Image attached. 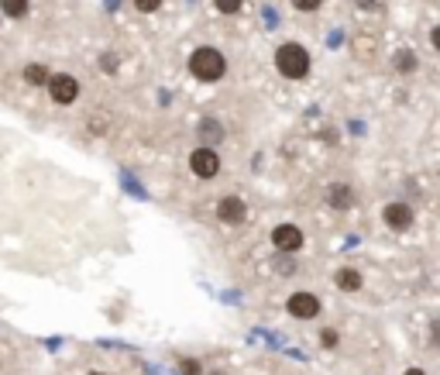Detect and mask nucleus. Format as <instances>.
I'll use <instances>...</instances> for the list:
<instances>
[{
	"label": "nucleus",
	"mask_w": 440,
	"mask_h": 375,
	"mask_svg": "<svg viewBox=\"0 0 440 375\" xmlns=\"http://www.w3.org/2000/svg\"><path fill=\"white\" fill-rule=\"evenodd\" d=\"M189 73L200 83H217L224 80V73H227V59L213 45H200L196 52L189 55Z\"/></svg>",
	"instance_id": "nucleus-1"
},
{
	"label": "nucleus",
	"mask_w": 440,
	"mask_h": 375,
	"mask_svg": "<svg viewBox=\"0 0 440 375\" xmlns=\"http://www.w3.org/2000/svg\"><path fill=\"white\" fill-rule=\"evenodd\" d=\"M310 52L303 49V45H296V42H285L275 49V69H279V76L285 80H307L310 76Z\"/></svg>",
	"instance_id": "nucleus-2"
},
{
	"label": "nucleus",
	"mask_w": 440,
	"mask_h": 375,
	"mask_svg": "<svg viewBox=\"0 0 440 375\" xmlns=\"http://www.w3.org/2000/svg\"><path fill=\"white\" fill-rule=\"evenodd\" d=\"M189 172L196 176V179H213L217 172H220V155H217V148H193L189 152Z\"/></svg>",
	"instance_id": "nucleus-3"
},
{
	"label": "nucleus",
	"mask_w": 440,
	"mask_h": 375,
	"mask_svg": "<svg viewBox=\"0 0 440 375\" xmlns=\"http://www.w3.org/2000/svg\"><path fill=\"white\" fill-rule=\"evenodd\" d=\"M285 310H289V317H296V321H313V317L320 314V296L307 293V290H296V293L285 299Z\"/></svg>",
	"instance_id": "nucleus-4"
},
{
	"label": "nucleus",
	"mask_w": 440,
	"mask_h": 375,
	"mask_svg": "<svg viewBox=\"0 0 440 375\" xmlns=\"http://www.w3.org/2000/svg\"><path fill=\"white\" fill-rule=\"evenodd\" d=\"M49 97H52L55 104H62V107L76 104L79 80L76 76H69V73H52V80H49Z\"/></svg>",
	"instance_id": "nucleus-5"
},
{
	"label": "nucleus",
	"mask_w": 440,
	"mask_h": 375,
	"mask_svg": "<svg viewBox=\"0 0 440 375\" xmlns=\"http://www.w3.org/2000/svg\"><path fill=\"white\" fill-rule=\"evenodd\" d=\"M382 220H386L388 231H410L413 227V207L403 203V200H392V203H386V210H382Z\"/></svg>",
	"instance_id": "nucleus-6"
},
{
	"label": "nucleus",
	"mask_w": 440,
	"mask_h": 375,
	"mask_svg": "<svg viewBox=\"0 0 440 375\" xmlns=\"http://www.w3.org/2000/svg\"><path fill=\"white\" fill-rule=\"evenodd\" d=\"M272 244H275V251H283V255H296V251L303 248V231H299L296 224H279V227L272 231Z\"/></svg>",
	"instance_id": "nucleus-7"
},
{
	"label": "nucleus",
	"mask_w": 440,
	"mask_h": 375,
	"mask_svg": "<svg viewBox=\"0 0 440 375\" xmlns=\"http://www.w3.org/2000/svg\"><path fill=\"white\" fill-rule=\"evenodd\" d=\"M217 217H220V224H244V217H248V203L241 200V196H224L220 203H217Z\"/></svg>",
	"instance_id": "nucleus-8"
},
{
	"label": "nucleus",
	"mask_w": 440,
	"mask_h": 375,
	"mask_svg": "<svg viewBox=\"0 0 440 375\" xmlns=\"http://www.w3.org/2000/svg\"><path fill=\"white\" fill-rule=\"evenodd\" d=\"M327 203H331L334 210H351V207L358 203V196H355V189L347 186V183H331V186H327Z\"/></svg>",
	"instance_id": "nucleus-9"
},
{
	"label": "nucleus",
	"mask_w": 440,
	"mask_h": 375,
	"mask_svg": "<svg viewBox=\"0 0 440 375\" xmlns=\"http://www.w3.org/2000/svg\"><path fill=\"white\" fill-rule=\"evenodd\" d=\"M334 286L340 290V293H358V290L364 286V279H362V272H358V268L344 266V268H337V272H334Z\"/></svg>",
	"instance_id": "nucleus-10"
},
{
	"label": "nucleus",
	"mask_w": 440,
	"mask_h": 375,
	"mask_svg": "<svg viewBox=\"0 0 440 375\" xmlns=\"http://www.w3.org/2000/svg\"><path fill=\"white\" fill-rule=\"evenodd\" d=\"M196 134H200V145H203V148H217V145L224 141V128H220V121H213V117H203Z\"/></svg>",
	"instance_id": "nucleus-11"
},
{
	"label": "nucleus",
	"mask_w": 440,
	"mask_h": 375,
	"mask_svg": "<svg viewBox=\"0 0 440 375\" xmlns=\"http://www.w3.org/2000/svg\"><path fill=\"white\" fill-rule=\"evenodd\" d=\"M25 80L31 83V86H42V83L49 86V80H52V73H49V69H45L42 62H31V66H25Z\"/></svg>",
	"instance_id": "nucleus-12"
},
{
	"label": "nucleus",
	"mask_w": 440,
	"mask_h": 375,
	"mask_svg": "<svg viewBox=\"0 0 440 375\" xmlns=\"http://www.w3.org/2000/svg\"><path fill=\"white\" fill-rule=\"evenodd\" d=\"M0 11H4L7 18L21 21V18L28 14V0H0Z\"/></svg>",
	"instance_id": "nucleus-13"
},
{
	"label": "nucleus",
	"mask_w": 440,
	"mask_h": 375,
	"mask_svg": "<svg viewBox=\"0 0 440 375\" xmlns=\"http://www.w3.org/2000/svg\"><path fill=\"white\" fill-rule=\"evenodd\" d=\"M392 66H396L399 73H413V69H416V55L410 52V49H403V52H396Z\"/></svg>",
	"instance_id": "nucleus-14"
},
{
	"label": "nucleus",
	"mask_w": 440,
	"mask_h": 375,
	"mask_svg": "<svg viewBox=\"0 0 440 375\" xmlns=\"http://www.w3.org/2000/svg\"><path fill=\"white\" fill-rule=\"evenodd\" d=\"M275 272H279V275H292V272H296V262L279 251V255H275Z\"/></svg>",
	"instance_id": "nucleus-15"
},
{
	"label": "nucleus",
	"mask_w": 440,
	"mask_h": 375,
	"mask_svg": "<svg viewBox=\"0 0 440 375\" xmlns=\"http://www.w3.org/2000/svg\"><path fill=\"white\" fill-rule=\"evenodd\" d=\"M179 372L182 375H203V365L196 358H179Z\"/></svg>",
	"instance_id": "nucleus-16"
},
{
	"label": "nucleus",
	"mask_w": 440,
	"mask_h": 375,
	"mask_svg": "<svg viewBox=\"0 0 440 375\" xmlns=\"http://www.w3.org/2000/svg\"><path fill=\"white\" fill-rule=\"evenodd\" d=\"M241 4H244V0H213V7H217L220 14H237Z\"/></svg>",
	"instance_id": "nucleus-17"
},
{
	"label": "nucleus",
	"mask_w": 440,
	"mask_h": 375,
	"mask_svg": "<svg viewBox=\"0 0 440 375\" xmlns=\"http://www.w3.org/2000/svg\"><path fill=\"white\" fill-rule=\"evenodd\" d=\"M134 4V11H141V14H155L158 7H162V0H131Z\"/></svg>",
	"instance_id": "nucleus-18"
},
{
	"label": "nucleus",
	"mask_w": 440,
	"mask_h": 375,
	"mask_svg": "<svg viewBox=\"0 0 440 375\" xmlns=\"http://www.w3.org/2000/svg\"><path fill=\"white\" fill-rule=\"evenodd\" d=\"M320 4H323V0H292V7H296V11H307V14H310V11H316Z\"/></svg>",
	"instance_id": "nucleus-19"
},
{
	"label": "nucleus",
	"mask_w": 440,
	"mask_h": 375,
	"mask_svg": "<svg viewBox=\"0 0 440 375\" xmlns=\"http://www.w3.org/2000/svg\"><path fill=\"white\" fill-rule=\"evenodd\" d=\"M320 341H323V348H337V331L334 327H327V331L320 334Z\"/></svg>",
	"instance_id": "nucleus-20"
},
{
	"label": "nucleus",
	"mask_w": 440,
	"mask_h": 375,
	"mask_svg": "<svg viewBox=\"0 0 440 375\" xmlns=\"http://www.w3.org/2000/svg\"><path fill=\"white\" fill-rule=\"evenodd\" d=\"M430 338H434V345L440 348V321H434V323H430Z\"/></svg>",
	"instance_id": "nucleus-21"
},
{
	"label": "nucleus",
	"mask_w": 440,
	"mask_h": 375,
	"mask_svg": "<svg viewBox=\"0 0 440 375\" xmlns=\"http://www.w3.org/2000/svg\"><path fill=\"white\" fill-rule=\"evenodd\" d=\"M430 42H434V49H437V52H440V25L434 28V31H430Z\"/></svg>",
	"instance_id": "nucleus-22"
},
{
	"label": "nucleus",
	"mask_w": 440,
	"mask_h": 375,
	"mask_svg": "<svg viewBox=\"0 0 440 375\" xmlns=\"http://www.w3.org/2000/svg\"><path fill=\"white\" fill-rule=\"evenodd\" d=\"M375 4H379V0H358V7H362V11H371Z\"/></svg>",
	"instance_id": "nucleus-23"
},
{
	"label": "nucleus",
	"mask_w": 440,
	"mask_h": 375,
	"mask_svg": "<svg viewBox=\"0 0 440 375\" xmlns=\"http://www.w3.org/2000/svg\"><path fill=\"white\" fill-rule=\"evenodd\" d=\"M406 375H427L423 369H406Z\"/></svg>",
	"instance_id": "nucleus-24"
},
{
	"label": "nucleus",
	"mask_w": 440,
	"mask_h": 375,
	"mask_svg": "<svg viewBox=\"0 0 440 375\" xmlns=\"http://www.w3.org/2000/svg\"><path fill=\"white\" fill-rule=\"evenodd\" d=\"M90 375H104V372H90Z\"/></svg>",
	"instance_id": "nucleus-25"
}]
</instances>
